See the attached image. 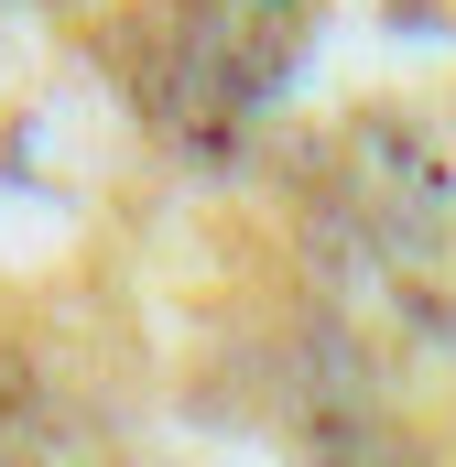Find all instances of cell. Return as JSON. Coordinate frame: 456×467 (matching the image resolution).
<instances>
[{
  "mask_svg": "<svg viewBox=\"0 0 456 467\" xmlns=\"http://www.w3.org/2000/svg\"><path fill=\"white\" fill-rule=\"evenodd\" d=\"M283 380L305 391V413H347V402H369V391H380V369H369V348L347 337L337 316H316V327L294 337V358H283Z\"/></svg>",
  "mask_w": 456,
  "mask_h": 467,
  "instance_id": "6da1fadb",
  "label": "cell"
},
{
  "mask_svg": "<svg viewBox=\"0 0 456 467\" xmlns=\"http://www.w3.org/2000/svg\"><path fill=\"white\" fill-rule=\"evenodd\" d=\"M294 457L305 467H413V446H402V424H380V402H347V413H305Z\"/></svg>",
  "mask_w": 456,
  "mask_h": 467,
  "instance_id": "7a4b0ae2",
  "label": "cell"
}]
</instances>
